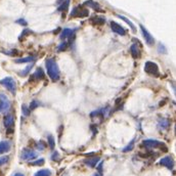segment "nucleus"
I'll list each match as a JSON object with an SVG mask.
<instances>
[{
  "label": "nucleus",
  "instance_id": "nucleus-1",
  "mask_svg": "<svg viewBox=\"0 0 176 176\" xmlns=\"http://www.w3.org/2000/svg\"><path fill=\"white\" fill-rule=\"evenodd\" d=\"M46 70H47L49 78L53 82H56L60 79V69H58L56 61L52 58H49L46 61Z\"/></svg>",
  "mask_w": 176,
  "mask_h": 176
},
{
  "label": "nucleus",
  "instance_id": "nucleus-2",
  "mask_svg": "<svg viewBox=\"0 0 176 176\" xmlns=\"http://www.w3.org/2000/svg\"><path fill=\"white\" fill-rule=\"evenodd\" d=\"M144 72L154 77H158L160 75V70L158 65L152 61H147L144 64Z\"/></svg>",
  "mask_w": 176,
  "mask_h": 176
},
{
  "label": "nucleus",
  "instance_id": "nucleus-3",
  "mask_svg": "<svg viewBox=\"0 0 176 176\" xmlns=\"http://www.w3.org/2000/svg\"><path fill=\"white\" fill-rule=\"evenodd\" d=\"M0 84L4 86L7 90L13 93V94H14V93H15V90H17V86H15L14 80L11 77H6V78H4V79L0 80Z\"/></svg>",
  "mask_w": 176,
  "mask_h": 176
},
{
  "label": "nucleus",
  "instance_id": "nucleus-4",
  "mask_svg": "<svg viewBox=\"0 0 176 176\" xmlns=\"http://www.w3.org/2000/svg\"><path fill=\"white\" fill-rule=\"evenodd\" d=\"M37 158V152L30 150V148H24L21 152V159L24 161H32V160Z\"/></svg>",
  "mask_w": 176,
  "mask_h": 176
},
{
  "label": "nucleus",
  "instance_id": "nucleus-5",
  "mask_svg": "<svg viewBox=\"0 0 176 176\" xmlns=\"http://www.w3.org/2000/svg\"><path fill=\"white\" fill-rule=\"evenodd\" d=\"M87 15H88V10L81 5L75 7L71 13V18H85Z\"/></svg>",
  "mask_w": 176,
  "mask_h": 176
},
{
  "label": "nucleus",
  "instance_id": "nucleus-6",
  "mask_svg": "<svg viewBox=\"0 0 176 176\" xmlns=\"http://www.w3.org/2000/svg\"><path fill=\"white\" fill-rule=\"evenodd\" d=\"M139 27H140V30H141V34H142V36L144 38V40H146V43L148 46H152L155 44V38L152 36L151 33L148 32V31L144 28L142 25H139Z\"/></svg>",
  "mask_w": 176,
  "mask_h": 176
},
{
  "label": "nucleus",
  "instance_id": "nucleus-7",
  "mask_svg": "<svg viewBox=\"0 0 176 176\" xmlns=\"http://www.w3.org/2000/svg\"><path fill=\"white\" fill-rule=\"evenodd\" d=\"M10 107V101L6 97L5 94L0 93V113L6 112Z\"/></svg>",
  "mask_w": 176,
  "mask_h": 176
},
{
  "label": "nucleus",
  "instance_id": "nucleus-8",
  "mask_svg": "<svg viewBox=\"0 0 176 176\" xmlns=\"http://www.w3.org/2000/svg\"><path fill=\"white\" fill-rule=\"evenodd\" d=\"M142 146L146 147H165V144L156 139H146L142 141Z\"/></svg>",
  "mask_w": 176,
  "mask_h": 176
},
{
  "label": "nucleus",
  "instance_id": "nucleus-9",
  "mask_svg": "<svg viewBox=\"0 0 176 176\" xmlns=\"http://www.w3.org/2000/svg\"><path fill=\"white\" fill-rule=\"evenodd\" d=\"M159 163H160V165L168 168L169 170H172L174 168V161L170 156H166V157L162 158L161 160H160Z\"/></svg>",
  "mask_w": 176,
  "mask_h": 176
},
{
  "label": "nucleus",
  "instance_id": "nucleus-10",
  "mask_svg": "<svg viewBox=\"0 0 176 176\" xmlns=\"http://www.w3.org/2000/svg\"><path fill=\"white\" fill-rule=\"evenodd\" d=\"M111 29L113 32L120 35V36H125L126 35V30L116 22H111Z\"/></svg>",
  "mask_w": 176,
  "mask_h": 176
},
{
  "label": "nucleus",
  "instance_id": "nucleus-11",
  "mask_svg": "<svg viewBox=\"0 0 176 176\" xmlns=\"http://www.w3.org/2000/svg\"><path fill=\"white\" fill-rule=\"evenodd\" d=\"M14 124V119L11 115H5L3 118V125L6 129H10Z\"/></svg>",
  "mask_w": 176,
  "mask_h": 176
},
{
  "label": "nucleus",
  "instance_id": "nucleus-12",
  "mask_svg": "<svg viewBox=\"0 0 176 176\" xmlns=\"http://www.w3.org/2000/svg\"><path fill=\"white\" fill-rule=\"evenodd\" d=\"M10 147H11V146H10V142L8 141V140H2V141H0V155L9 152Z\"/></svg>",
  "mask_w": 176,
  "mask_h": 176
},
{
  "label": "nucleus",
  "instance_id": "nucleus-13",
  "mask_svg": "<svg viewBox=\"0 0 176 176\" xmlns=\"http://www.w3.org/2000/svg\"><path fill=\"white\" fill-rule=\"evenodd\" d=\"M158 126L160 129H162V130H166V129H168L170 126V121L166 118H161L158 122Z\"/></svg>",
  "mask_w": 176,
  "mask_h": 176
},
{
  "label": "nucleus",
  "instance_id": "nucleus-14",
  "mask_svg": "<svg viewBox=\"0 0 176 176\" xmlns=\"http://www.w3.org/2000/svg\"><path fill=\"white\" fill-rule=\"evenodd\" d=\"M99 162V157H94V158H89V159H86L84 163L86 164L87 166L89 167H91V168H94L96 165H97V163Z\"/></svg>",
  "mask_w": 176,
  "mask_h": 176
},
{
  "label": "nucleus",
  "instance_id": "nucleus-15",
  "mask_svg": "<svg viewBox=\"0 0 176 176\" xmlns=\"http://www.w3.org/2000/svg\"><path fill=\"white\" fill-rule=\"evenodd\" d=\"M73 34H74V30L69 29V28H66V29L62 30V32H61V34L60 38L61 39V40H64V39L70 38Z\"/></svg>",
  "mask_w": 176,
  "mask_h": 176
},
{
  "label": "nucleus",
  "instance_id": "nucleus-16",
  "mask_svg": "<svg viewBox=\"0 0 176 176\" xmlns=\"http://www.w3.org/2000/svg\"><path fill=\"white\" fill-rule=\"evenodd\" d=\"M43 78H44V72H43V70L41 68H38L33 74V79L40 80V79H43Z\"/></svg>",
  "mask_w": 176,
  "mask_h": 176
},
{
  "label": "nucleus",
  "instance_id": "nucleus-17",
  "mask_svg": "<svg viewBox=\"0 0 176 176\" xmlns=\"http://www.w3.org/2000/svg\"><path fill=\"white\" fill-rule=\"evenodd\" d=\"M130 53L131 56H133L134 58L139 57V50H138V46L136 44H132L130 46Z\"/></svg>",
  "mask_w": 176,
  "mask_h": 176
},
{
  "label": "nucleus",
  "instance_id": "nucleus-18",
  "mask_svg": "<svg viewBox=\"0 0 176 176\" xmlns=\"http://www.w3.org/2000/svg\"><path fill=\"white\" fill-rule=\"evenodd\" d=\"M84 5H87V6H89V7H92V8L95 9V10H101L99 3L94 2L93 0H88V1H86V2L84 3Z\"/></svg>",
  "mask_w": 176,
  "mask_h": 176
},
{
  "label": "nucleus",
  "instance_id": "nucleus-19",
  "mask_svg": "<svg viewBox=\"0 0 176 176\" xmlns=\"http://www.w3.org/2000/svg\"><path fill=\"white\" fill-rule=\"evenodd\" d=\"M117 17H118L119 19H123L125 23H127V25L130 26V28L132 29V31H133V32H136V27L133 25V23H132L131 21H129L127 18H125L124 15H121V14H117Z\"/></svg>",
  "mask_w": 176,
  "mask_h": 176
},
{
  "label": "nucleus",
  "instance_id": "nucleus-20",
  "mask_svg": "<svg viewBox=\"0 0 176 176\" xmlns=\"http://www.w3.org/2000/svg\"><path fill=\"white\" fill-rule=\"evenodd\" d=\"M35 61V56H28V57H23L15 60L17 64H24V62H33Z\"/></svg>",
  "mask_w": 176,
  "mask_h": 176
},
{
  "label": "nucleus",
  "instance_id": "nucleus-21",
  "mask_svg": "<svg viewBox=\"0 0 176 176\" xmlns=\"http://www.w3.org/2000/svg\"><path fill=\"white\" fill-rule=\"evenodd\" d=\"M50 175H51V171L49 169H42L36 172L34 176H50Z\"/></svg>",
  "mask_w": 176,
  "mask_h": 176
},
{
  "label": "nucleus",
  "instance_id": "nucleus-22",
  "mask_svg": "<svg viewBox=\"0 0 176 176\" xmlns=\"http://www.w3.org/2000/svg\"><path fill=\"white\" fill-rule=\"evenodd\" d=\"M91 22H92V24H94V25H104L105 19L100 17H94L91 19Z\"/></svg>",
  "mask_w": 176,
  "mask_h": 176
},
{
  "label": "nucleus",
  "instance_id": "nucleus-23",
  "mask_svg": "<svg viewBox=\"0 0 176 176\" xmlns=\"http://www.w3.org/2000/svg\"><path fill=\"white\" fill-rule=\"evenodd\" d=\"M32 67H33V62L32 64H30V65H28L26 67V69L25 70H23L22 72H19V76H22V77H25V76H27L29 74V72L31 71V69H32Z\"/></svg>",
  "mask_w": 176,
  "mask_h": 176
},
{
  "label": "nucleus",
  "instance_id": "nucleus-24",
  "mask_svg": "<svg viewBox=\"0 0 176 176\" xmlns=\"http://www.w3.org/2000/svg\"><path fill=\"white\" fill-rule=\"evenodd\" d=\"M70 5V0H66V1H62V3L60 5V7L57 8L58 11H64V10H67L68 7Z\"/></svg>",
  "mask_w": 176,
  "mask_h": 176
},
{
  "label": "nucleus",
  "instance_id": "nucleus-25",
  "mask_svg": "<svg viewBox=\"0 0 176 176\" xmlns=\"http://www.w3.org/2000/svg\"><path fill=\"white\" fill-rule=\"evenodd\" d=\"M47 141H48V147L51 148V150H53L54 147H56V141H54V138L52 135H48Z\"/></svg>",
  "mask_w": 176,
  "mask_h": 176
},
{
  "label": "nucleus",
  "instance_id": "nucleus-26",
  "mask_svg": "<svg viewBox=\"0 0 176 176\" xmlns=\"http://www.w3.org/2000/svg\"><path fill=\"white\" fill-rule=\"evenodd\" d=\"M44 163H45V160L41 158V159L37 160V161L31 162L30 165H32V166H42V165H44Z\"/></svg>",
  "mask_w": 176,
  "mask_h": 176
},
{
  "label": "nucleus",
  "instance_id": "nucleus-27",
  "mask_svg": "<svg viewBox=\"0 0 176 176\" xmlns=\"http://www.w3.org/2000/svg\"><path fill=\"white\" fill-rule=\"evenodd\" d=\"M134 140H135V139H132L131 142L129 143L126 147L123 148V152H130V151L133 150V147H134Z\"/></svg>",
  "mask_w": 176,
  "mask_h": 176
},
{
  "label": "nucleus",
  "instance_id": "nucleus-28",
  "mask_svg": "<svg viewBox=\"0 0 176 176\" xmlns=\"http://www.w3.org/2000/svg\"><path fill=\"white\" fill-rule=\"evenodd\" d=\"M36 147H37V150L39 151H44L45 148H46V144L44 141H42V140H40L37 144H36Z\"/></svg>",
  "mask_w": 176,
  "mask_h": 176
},
{
  "label": "nucleus",
  "instance_id": "nucleus-29",
  "mask_svg": "<svg viewBox=\"0 0 176 176\" xmlns=\"http://www.w3.org/2000/svg\"><path fill=\"white\" fill-rule=\"evenodd\" d=\"M22 112H23V115L26 116V117H28L30 115V109L27 107L26 104L22 105Z\"/></svg>",
  "mask_w": 176,
  "mask_h": 176
},
{
  "label": "nucleus",
  "instance_id": "nucleus-30",
  "mask_svg": "<svg viewBox=\"0 0 176 176\" xmlns=\"http://www.w3.org/2000/svg\"><path fill=\"white\" fill-rule=\"evenodd\" d=\"M8 161H9L8 156H3V157H0V166L4 165V164H6Z\"/></svg>",
  "mask_w": 176,
  "mask_h": 176
},
{
  "label": "nucleus",
  "instance_id": "nucleus-31",
  "mask_svg": "<svg viewBox=\"0 0 176 176\" xmlns=\"http://www.w3.org/2000/svg\"><path fill=\"white\" fill-rule=\"evenodd\" d=\"M51 160L52 161H60L61 160V156L58 152H53V154L51 155Z\"/></svg>",
  "mask_w": 176,
  "mask_h": 176
},
{
  "label": "nucleus",
  "instance_id": "nucleus-32",
  "mask_svg": "<svg viewBox=\"0 0 176 176\" xmlns=\"http://www.w3.org/2000/svg\"><path fill=\"white\" fill-rule=\"evenodd\" d=\"M39 104H39L37 100H32V101H31V104H30V108H29L30 111H31V109L33 111V109H35L36 108H38Z\"/></svg>",
  "mask_w": 176,
  "mask_h": 176
},
{
  "label": "nucleus",
  "instance_id": "nucleus-33",
  "mask_svg": "<svg viewBox=\"0 0 176 176\" xmlns=\"http://www.w3.org/2000/svg\"><path fill=\"white\" fill-rule=\"evenodd\" d=\"M158 50L160 53H167V49L165 47V45H163L162 43H159V46H158Z\"/></svg>",
  "mask_w": 176,
  "mask_h": 176
},
{
  "label": "nucleus",
  "instance_id": "nucleus-34",
  "mask_svg": "<svg viewBox=\"0 0 176 176\" xmlns=\"http://www.w3.org/2000/svg\"><path fill=\"white\" fill-rule=\"evenodd\" d=\"M68 48V43L67 42H62L61 44L58 45V50L60 51H64V50H66Z\"/></svg>",
  "mask_w": 176,
  "mask_h": 176
},
{
  "label": "nucleus",
  "instance_id": "nucleus-35",
  "mask_svg": "<svg viewBox=\"0 0 176 176\" xmlns=\"http://www.w3.org/2000/svg\"><path fill=\"white\" fill-rule=\"evenodd\" d=\"M17 24H19V25H22V26H27V22L25 21L24 19H19L17 21Z\"/></svg>",
  "mask_w": 176,
  "mask_h": 176
},
{
  "label": "nucleus",
  "instance_id": "nucleus-36",
  "mask_svg": "<svg viewBox=\"0 0 176 176\" xmlns=\"http://www.w3.org/2000/svg\"><path fill=\"white\" fill-rule=\"evenodd\" d=\"M103 164H104V162H100V163H99V165L97 166V170H99V174L103 173Z\"/></svg>",
  "mask_w": 176,
  "mask_h": 176
},
{
  "label": "nucleus",
  "instance_id": "nucleus-37",
  "mask_svg": "<svg viewBox=\"0 0 176 176\" xmlns=\"http://www.w3.org/2000/svg\"><path fill=\"white\" fill-rule=\"evenodd\" d=\"M31 33V31H29V30H25V31H23V34L21 35V37H23V36H26V35H28V34H30ZM19 37V38H21Z\"/></svg>",
  "mask_w": 176,
  "mask_h": 176
},
{
  "label": "nucleus",
  "instance_id": "nucleus-38",
  "mask_svg": "<svg viewBox=\"0 0 176 176\" xmlns=\"http://www.w3.org/2000/svg\"><path fill=\"white\" fill-rule=\"evenodd\" d=\"M13 176H25L23 173H15V174H13Z\"/></svg>",
  "mask_w": 176,
  "mask_h": 176
},
{
  "label": "nucleus",
  "instance_id": "nucleus-39",
  "mask_svg": "<svg viewBox=\"0 0 176 176\" xmlns=\"http://www.w3.org/2000/svg\"><path fill=\"white\" fill-rule=\"evenodd\" d=\"M62 1H65V0H57V3H58V4H60V3L62 2Z\"/></svg>",
  "mask_w": 176,
  "mask_h": 176
},
{
  "label": "nucleus",
  "instance_id": "nucleus-40",
  "mask_svg": "<svg viewBox=\"0 0 176 176\" xmlns=\"http://www.w3.org/2000/svg\"><path fill=\"white\" fill-rule=\"evenodd\" d=\"M93 176H101L99 173H95V174H93Z\"/></svg>",
  "mask_w": 176,
  "mask_h": 176
},
{
  "label": "nucleus",
  "instance_id": "nucleus-41",
  "mask_svg": "<svg viewBox=\"0 0 176 176\" xmlns=\"http://www.w3.org/2000/svg\"><path fill=\"white\" fill-rule=\"evenodd\" d=\"M61 176H69V175H67V174H64V175H61Z\"/></svg>",
  "mask_w": 176,
  "mask_h": 176
}]
</instances>
